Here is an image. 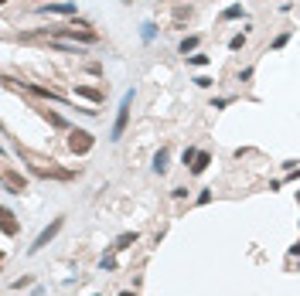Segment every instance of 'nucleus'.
<instances>
[{"label": "nucleus", "instance_id": "1", "mask_svg": "<svg viewBox=\"0 0 300 296\" xmlns=\"http://www.w3.org/2000/svg\"><path fill=\"white\" fill-rule=\"evenodd\" d=\"M130 109H133V89L123 92V99H120V106H116V123H113V130H109V140H113V143L123 140V133H126V126H130Z\"/></svg>", "mask_w": 300, "mask_h": 296}, {"label": "nucleus", "instance_id": "2", "mask_svg": "<svg viewBox=\"0 0 300 296\" xmlns=\"http://www.w3.org/2000/svg\"><path fill=\"white\" fill-rule=\"evenodd\" d=\"M92 147H96V137H92L89 130H69V150H72V153L85 157Z\"/></svg>", "mask_w": 300, "mask_h": 296}, {"label": "nucleus", "instance_id": "3", "mask_svg": "<svg viewBox=\"0 0 300 296\" xmlns=\"http://www.w3.org/2000/svg\"><path fill=\"white\" fill-rule=\"evenodd\" d=\"M62 225H65V218H55V222L48 225V228H41V235L31 242V249H27V252H31V255H34V252H41V249H45V245H48V242H51V238L62 231Z\"/></svg>", "mask_w": 300, "mask_h": 296}, {"label": "nucleus", "instance_id": "4", "mask_svg": "<svg viewBox=\"0 0 300 296\" xmlns=\"http://www.w3.org/2000/svg\"><path fill=\"white\" fill-rule=\"evenodd\" d=\"M75 10H78L75 0H58V3H41L38 7V14H51V17H72Z\"/></svg>", "mask_w": 300, "mask_h": 296}, {"label": "nucleus", "instance_id": "5", "mask_svg": "<svg viewBox=\"0 0 300 296\" xmlns=\"http://www.w3.org/2000/svg\"><path fill=\"white\" fill-rule=\"evenodd\" d=\"M3 191H7V194H24V191H27V181H24L14 167H3Z\"/></svg>", "mask_w": 300, "mask_h": 296}, {"label": "nucleus", "instance_id": "6", "mask_svg": "<svg viewBox=\"0 0 300 296\" xmlns=\"http://www.w3.org/2000/svg\"><path fill=\"white\" fill-rule=\"evenodd\" d=\"M27 92H34V95H41V99H51V102H65V95L58 92V89H48V85H24Z\"/></svg>", "mask_w": 300, "mask_h": 296}, {"label": "nucleus", "instance_id": "7", "mask_svg": "<svg viewBox=\"0 0 300 296\" xmlns=\"http://www.w3.org/2000/svg\"><path fill=\"white\" fill-rule=\"evenodd\" d=\"M75 95H78V99H89L92 106L102 102V89H96V85H75Z\"/></svg>", "mask_w": 300, "mask_h": 296}, {"label": "nucleus", "instance_id": "8", "mask_svg": "<svg viewBox=\"0 0 300 296\" xmlns=\"http://www.w3.org/2000/svg\"><path fill=\"white\" fill-rule=\"evenodd\" d=\"M150 167H153V174H167V167H171V150L160 147L153 153V163H150Z\"/></svg>", "mask_w": 300, "mask_h": 296}, {"label": "nucleus", "instance_id": "9", "mask_svg": "<svg viewBox=\"0 0 300 296\" xmlns=\"http://www.w3.org/2000/svg\"><path fill=\"white\" fill-rule=\"evenodd\" d=\"M198 45H201V34H188V38H181V45H177V55H195L198 51Z\"/></svg>", "mask_w": 300, "mask_h": 296}, {"label": "nucleus", "instance_id": "10", "mask_svg": "<svg viewBox=\"0 0 300 296\" xmlns=\"http://www.w3.org/2000/svg\"><path fill=\"white\" fill-rule=\"evenodd\" d=\"M208 163H212V153L208 150H198V157H195V163H191V174L198 177V174H205L208 170Z\"/></svg>", "mask_w": 300, "mask_h": 296}, {"label": "nucleus", "instance_id": "11", "mask_svg": "<svg viewBox=\"0 0 300 296\" xmlns=\"http://www.w3.org/2000/svg\"><path fill=\"white\" fill-rule=\"evenodd\" d=\"M137 238H140L137 231H123V235H120V238H116V242H113L109 249H113V252H123V249H130V245H133Z\"/></svg>", "mask_w": 300, "mask_h": 296}, {"label": "nucleus", "instance_id": "12", "mask_svg": "<svg viewBox=\"0 0 300 296\" xmlns=\"http://www.w3.org/2000/svg\"><path fill=\"white\" fill-rule=\"evenodd\" d=\"M239 17H246V10H242V3H228L222 14H219V21H239Z\"/></svg>", "mask_w": 300, "mask_h": 296}, {"label": "nucleus", "instance_id": "13", "mask_svg": "<svg viewBox=\"0 0 300 296\" xmlns=\"http://www.w3.org/2000/svg\"><path fill=\"white\" fill-rule=\"evenodd\" d=\"M246 41H249V27L228 38V51H242V48H246Z\"/></svg>", "mask_w": 300, "mask_h": 296}, {"label": "nucleus", "instance_id": "14", "mask_svg": "<svg viewBox=\"0 0 300 296\" xmlns=\"http://www.w3.org/2000/svg\"><path fill=\"white\" fill-rule=\"evenodd\" d=\"M38 113H41V116H45V119H48V123L55 126V130H69L65 116H58V113H51V109H38Z\"/></svg>", "mask_w": 300, "mask_h": 296}, {"label": "nucleus", "instance_id": "15", "mask_svg": "<svg viewBox=\"0 0 300 296\" xmlns=\"http://www.w3.org/2000/svg\"><path fill=\"white\" fill-rule=\"evenodd\" d=\"M51 48H55V51H62V55H85V48H82V45H65V41H51Z\"/></svg>", "mask_w": 300, "mask_h": 296}, {"label": "nucleus", "instance_id": "16", "mask_svg": "<svg viewBox=\"0 0 300 296\" xmlns=\"http://www.w3.org/2000/svg\"><path fill=\"white\" fill-rule=\"evenodd\" d=\"M184 62H188L191 68H205V65H212V58H208V55H201V51H195V55H188Z\"/></svg>", "mask_w": 300, "mask_h": 296}, {"label": "nucleus", "instance_id": "17", "mask_svg": "<svg viewBox=\"0 0 300 296\" xmlns=\"http://www.w3.org/2000/svg\"><path fill=\"white\" fill-rule=\"evenodd\" d=\"M140 38H144V45H150V41L157 38V24H153V21H147V24L140 27Z\"/></svg>", "mask_w": 300, "mask_h": 296}, {"label": "nucleus", "instance_id": "18", "mask_svg": "<svg viewBox=\"0 0 300 296\" xmlns=\"http://www.w3.org/2000/svg\"><path fill=\"white\" fill-rule=\"evenodd\" d=\"M17 231V222H14V215L10 211H3V235H14Z\"/></svg>", "mask_w": 300, "mask_h": 296}, {"label": "nucleus", "instance_id": "19", "mask_svg": "<svg viewBox=\"0 0 300 296\" xmlns=\"http://www.w3.org/2000/svg\"><path fill=\"white\" fill-rule=\"evenodd\" d=\"M195 157H198V147H184V153H181V163L188 167V163H195Z\"/></svg>", "mask_w": 300, "mask_h": 296}, {"label": "nucleus", "instance_id": "20", "mask_svg": "<svg viewBox=\"0 0 300 296\" xmlns=\"http://www.w3.org/2000/svg\"><path fill=\"white\" fill-rule=\"evenodd\" d=\"M287 41H290V31H283V34H276V38H273V45H270V48H273V51H280V48H283V45H287Z\"/></svg>", "mask_w": 300, "mask_h": 296}, {"label": "nucleus", "instance_id": "21", "mask_svg": "<svg viewBox=\"0 0 300 296\" xmlns=\"http://www.w3.org/2000/svg\"><path fill=\"white\" fill-rule=\"evenodd\" d=\"M99 266H102V273H113V269H116V259H113V255H102Z\"/></svg>", "mask_w": 300, "mask_h": 296}, {"label": "nucleus", "instance_id": "22", "mask_svg": "<svg viewBox=\"0 0 300 296\" xmlns=\"http://www.w3.org/2000/svg\"><path fill=\"white\" fill-rule=\"evenodd\" d=\"M195 85H198V89H212V85H215V82H212V78H208V75H198V78H195Z\"/></svg>", "mask_w": 300, "mask_h": 296}, {"label": "nucleus", "instance_id": "23", "mask_svg": "<svg viewBox=\"0 0 300 296\" xmlns=\"http://www.w3.org/2000/svg\"><path fill=\"white\" fill-rule=\"evenodd\" d=\"M212 191H215V187H205V191H201L195 201H198V205H208V201H212Z\"/></svg>", "mask_w": 300, "mask_h": 296}, {"label": "nucleus", "instance_id": "24", "mask_svg": "<svg viewBox=\"0 0 300 296\" xmlns=\"http://www.w3.org/2000/svg\"><path fill=\"white\" fill-rule=\"evenodd\" d=\"M31 283H34L31 276H21V279H14V290H24V286H31Z\"/></svg>", "mask_w": 300, "mask_h": 296}, {"label": "nucleus", "instance_id": "25", "mask_svg": "<svg viewBox=\"0 0 300 296\" xmlns=\"http://www.w3.org/2000/svg\"><path fill=\"white\" fill-rule=\"evenodd\" d=\"M228 102H232V95H222V99H215V102H212V109H225Z\"/></svg>", "mask_w": 300, "mask_h": 296}, {"label": "nucleus", "instance_id": "26", "mask_svg": "<svg viewBox=\"0 0 300 296\" xmlns=\"http://www.w3.org/2000/svg\"><path fill=\"white\" fill-rule=\"evenodd\" d=\"M290 255H294V259L300 255V242H297V245H290Z\"/></svg>", "mask_w": 300, "mask_h": 296}, {"label": "nucleus", "instance_id": "27", "mask_svg": "<svg viewBox=\"0 0 300 296\" xmlns=\"http://www.w3.org/2000/svg\"><path fill=\"white\" fill-rule=\"evenodd\" d=\"M120 296H137V293H133V290H123V293H120Z\"/></svg>", "mask_w": 300, "mask_h": 296}, {"label": "nucleus", "instance_id": "28", "mask_svg": "<svg viewBox=\"0 0 300 296\" xmlns=\"http://www.w3.org/2000/svg\"><path fill=\"white\" fill-rule=\"evenodd\" d=\"M297 201H300V191H297Z\"/></svg>", "mask_w": 300, "mask_h": 296}, {"label": "nucleus", "instance_id": "29", "mask_svg": "<svg viewBox=\"0 0 300 296\" xmlns=\"http://www.w3.org/2000/svg\"><path fill=\"white\" fill-rule=\"evenodd\" d=\"M3 3H7V0H3Z\"/></svg>", "mask_w": 300, "mask_h": 296}]
</instances>
